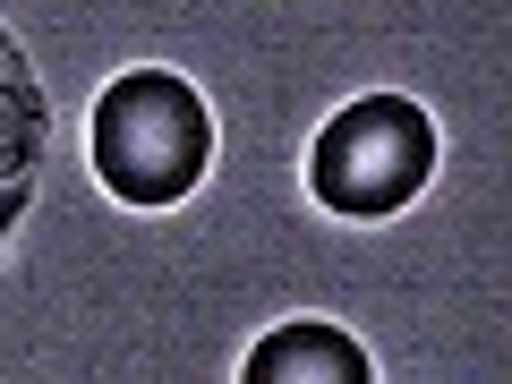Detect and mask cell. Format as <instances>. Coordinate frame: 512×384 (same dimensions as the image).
<instances>
[{"label": "cell", "mask_w": 512, "mask_h": 384, "mask_svg": "<svg viewBox=\"0 0 512 384\" xmlns=\"http://www.w3.org/2000/svg\"><path fill=\"white\" fill-rule=\"evenodd\" d=\"M427 171H436V120L410 94H359L350 111H333L308 154V188L333 214H393L427 188Z\"/></svg>", "instance_id": "2"}, {"label": "cell", "mask_w": 512, "mask_h": 384, "mask_svg": "<svg viewBox=\"0 0 512 384\" xmlns=\"http://www.w3.org/2000/svg\"><path fill=\"white\" fill-rule=\"evenodd\" d=\"M94 180L120 205H180L205 180V154H214V120H205L197 86L171 69H128L103 86L94 103Z\"/></svg>", "instance_id": "1"}, {"label": "cell", "mask_w": 512, "mask_h": 384, "mask_svg": "<svg viewBox=\"0 0 512 384\" xmlns=\"http://www.w3.org/2000/svg\"><path fill=\"white\" fill-rule=\"evenodd\" d=\"M248 384H367V350L342 325H282L248 350Z\"/></svg>", "instance_id": "3"}]
</instances>
